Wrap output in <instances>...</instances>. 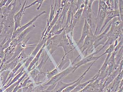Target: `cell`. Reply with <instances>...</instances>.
<instances>
[{"label": "cell", "instance_id": "cell-1", "mask_svg": "<svg viewBox=\"0 0 123 92\" xmlns=\"http://www.w3.org/2000/svg\"><path fill=\"white\" fill-rule=\"evenodd\" d=\"M95 36L90 29L89 34L86 36L84 40L83 44L80 49L81 50V54L85 53L84 57H86L93 52L94 50L93 48V44L95 41Z\"/></svg>", "mask_w": 123, "mask_h": 92}, {"label": "cell", "instance_id": "cell-2", "mask_svg": "<svg viewBox=\"0 0 123 92\" xmlns=\"http://www.w3.org/2000/svg\"><path fill=\"white\" fill-rule=\"evenodd\" d=\"M76 70V67L74 66L69 67L60 73L57 74L56 75L49 80L47 83L42 84V85L44 86H48L56 84L62 79L66 77L68 74L72 73H74Z\"/></svg>", "mask_w": 123, "mask_h": 92}, {"label": "cell", "instance_id": "cell-3", "mask_svg": "<svg viewBox=\"0 0 123 92\" xmlns=\"http://www.w3.org/2000/svg\"><path fill=\"white\" fill-rule=\"evenodd\" d=\"M95 63V62L94 61H93L92 63L90 65V66L87 69V70L82 74V75L80 76V77L78 79H77L76 80H74L72 82L68 83L63 82L61 80V81H59V82H58L56 84L55 87L52 90V91L50 92H62L64 89H66L67 87L74 84L75 83L78 82L80 79H83L84 77L85 76L86 74L89 71V70L91 67H92V66Z\"/></svg>", "mask_w": 123, "mask_h": 92}, {"label": "cell", "instance_id": "cell-4", "mask_svg": "<svg viewBox=\"0 0 123 92\" xmlns=\"http://www.w3.org/2000/svg\"><path fill=\"white\" fill-rule=\"evenodd\" d=\"M47 40V37H46V36H42L41 40L38 44L36 45L35 48L34 49L32 53L29 55V57L27 58L26 62H25L24 64L25 65H24V67L25 69V68L27 69L32 61L37 55V54H38L39 50H41L44 44L46 43Z\"/></svg>", "mask_w": 123, "mask_h": 92}, {"label": "cell", "instance_id": "cell-5", "mask_svg": "<svg viewBox=\"0 0 123 92\" xmlns=\"http://www.w3.org/2000/svg\"><path fill=\"white\" fill-rule=\"evenodd\" d=\"M112 23V21H111L107 28L104 31L100 33L98 35L95 36L94 42L93 44V48L94 50L101 45H104L107 41L108 39V32L110 30Z\"/></svg>", "mask_w": 123, "mask_h": 92}, {"label": "cell", "instance_id": "cell-6", "mask_svg": "<svg viewBox=\"0 0 123 92\" xmlns=\"http://www.w3.org/2000/svg\"><path fill=\"white\" fill-rule=\"evenodd\" d=\"M95 0H85V6L83 9L82 17H84L90 25L92 26V6Z\"/></svg>", "mask_w": 123, "mask_h": 92}, {"label": "cell", "instance_id": "cell-7", "mask_svg": "<svg viewBox=\"0 0 123 92\" xmlns=\"http://www.w3.org/2000/svg\"><path fill=\"white\" fill-rule=\"evenodd\" d=\"M123 70V60L121 61L119 67L116 70L109 74L107 78L105 79L102 85V89L103 92L105 89L108 87L109 85L113 81L115 78Z\"/></svg>", "mask_w": 123, "mask_h": 92}, {"label": "cell", "instance_id": "cell-8", "mask_svg": "<svg viewBox=\"0 0 123 92\" xmlns=\"http://www.w3.org/2000/svg\"><path fill=\"white\" fill-rule=\"evenodd\" d=\"M46 12L45 11H43V12H41L40 13L36 15L35 17L33 18L31 20H30V21L28 22V23L24 25L23 26H21L20 28H18V29L16 30V31L13 32V33L12 36V38H11V39H14L16 38L23 31L27 29V28L29 27L30 26H31V25H32L33 23L37 20V19L40 17L41 16H42L43 14H45Z\"/></svg>", "mask_w": 123, "mask_h": 92}, {"label": "cell", "instance_id": "cell-9", "mask_svg": "<svg viewBox=\"0 0 123 92\" xmlns=\"http://www.w3.org/2000/svg\"><path fill=\"white\" fill-rule=\"evenodd\" d=\"M28 0H25L23 4L21 9L16 14H14L13 17L14 22V31H16L18 28L21 27L20 21L23 15L25 13V7L28 4Z\"/></svg>", "mask_w": 123, "mask_h": 92}, {"label": "cell", "instance_id": "cell-10", "mask_svg": "<svg viewBox=\"0 0 123 92\" xmlns=\"http://www.w3.org/2000/svg\"><path fill=\"white\" fill-rule=\"evenodd\" d=\"M97 54L96 51L92 52V54L89 55L87 56L84 57V58L80 60L78 63H77L75 65H74L76 67V69H77L80 66H82L83 65L86 64L90 61H96L99 59V56H95V55Z\"/></svg>", "mask_w": 123, "mask_h": 92}, {"label": "cell", "instance_id": "cell-11", "mask_svg": "<svg viewBox=\"0 0 123 92\" xmlns=\"http://www.w3.org/2000/svg\"><path fill=\"white\" fill-rule=\"evenodd\" d=\"M116 17H118L120 18V14L118 9L112 10L107 11V14L104 23V24L99 31V34L101 33V32L107 24L110 22L111 20Z\"/></svg>", "mask_w": 123, "mask_h": 92}, {"label": "cell", "instance_id": "cell-12", "mask_svg": "<svg viewBox=\"0 0 123 92\" xmlns=\"http://www.w3.org/2000/svg\"><path fill=\"white\" fill-rule=\"evenodd\" d=\"M107 11V10H101L98 12L97 16V26L94 33L95 36H96V33L98 31H99V32L101 28L102 27L106 17Z\"/></svg>", "mask_w": 123, "mask_h": 92}, {"label": "cell", "instance_id": "cell-13", "mask_svg": "<svg viewBox=\"0 0 123 92\" xmlns=\"http://www.w3.org/2000/svg\"><path fill=\"white\" fill-rule=\"evenodd\" d=\"M45 43L44 44V45L42 46V48L41 49V50H39L37 55L35 56L34 59L32 60L31 62L30 63V64L29 65V67H28L27 69V72L28 74L32 70H33L38 65V61L39 60L40 58V56L42 54L44 49L46 47V44Z\"/></svg>", "mask_w": 123, "mask_h": 92}, {"label": "cell", "instance_id": "cell-14", "mask_svg": "<svg viewBox=\"0 0 123 92\" xmlns=\"http://www.w3.org/2000/svg\"><path fill=\"white\" fill-rule=\"evenodd\" d=\"M91 28L89 24L88 23L86 20H85L84 25L83 27L82 31V34H81V37L79 41L77 43V45L78 46L82 42L85 40V39L86 36L89 34Z\"/></svg>", "mask_w": 123, "mask_h": 92}, {"label": "cell", "instance_id": "cell-15", "mask_svg": "<svg viewBox=\"0 0 123 92\" xmlns=\"http://www.w3.org/2000/svg\"><path fill=\"white\" fill-rule=\"evenodd\" d=\"M99 77V74L97 73L95 75L91 78L90 80H89L88 81L82 83H80L77 87H76L72 92H80L81 90H82L90 83L94 82L96 79H98Z\"/></svg>", "mask_w": 123, "mask_h": 92}, {"label": "cell", "instance_id": "cell-16", "mask_svg": "<svg viewBox=\"0 0 123 92\" xmlns=\"http://www.w3.org/2000/svg\"><path fill=\"white\" fill-rule=\"evenodd\" d=\"M35 28L36 26L35 25H32L28 28L24 30L19 35L18 37L16 38V39L17 40L18 44L23 41L29 33L33 31Z\"/></svg>", "mask_w": 123, "mask_h": 92}, {"label": "cell", "instance_id": "cell-17", "mask_svg": "<svg viewBox=\"0 0 123 92\" xmlns=\"http://www.w3.org/2000/svg\"><path fill=\"white\" fill-rule=\"evenodd\" d=\"M72 1L73 0H68L66 5L64 7L61 13L58 20H61L62 19L61 21L63 23L65 16H66V14L67 13L68 10L69 9L70 7L71 6Z\"/></svg>", "mask_w": 123, "mask_h": 92}, {"label": "cell", "instance_id": "cell-18", "mask_svg": "<svg viewBox=\"0 0 123 92\" xmlns=\"http://www.w3.org/2000/svg\"><path fill=\"white\" fill-rule=\"evenodd\" d=\"M55 4L54 6H53L54 3L52 4L51 3V8L49 16L47 21V26L49 25V24L51 22L55 17V10L56 9V7L57 1L55 0Z\"/></svg>", "mask_w": 123, "mask_h": 92}, {"label": "cell", "instance_id": "cell-19", "mask_svg": "<svg viewBox=\"0 0 123 92\" xmlns=\"http://www.w3.org/2000/svg\"><path fill=\"white\" fill-rule=\"evenodd\" d=\"M83 9H79L74 14L73 19V26L75 27L77 22L79 21L80 17L82 16Z\"/></svg>", "mask_w": 123, "mask_h": 92}, {"label": "cell", "instance_id": "cell-20", "mask_svg": "<svg viewBox=\"0 0 123 92\" xmlns=\"http://www.w3.org/2000/svg\"><path fill=\"white\" fill-rule=\"evenodd\" d=\"M58 73V70L57 68L56 67L55 69H54L51 71H50V72L48 71V73H46L45 80H49L53 77L54 76Z\"/></svg>", "mask_w": 123, "mask_h": 92}, {"label": "cell", "instance_id": "cell-21", "mask_svg": "<svg viewBox=\"0 0 123 92\" xmlns=\"http://www.w3.org/2000/svg\"><path fill=\"white\" fill-rule=\"evenodd\" d=\"M45 0H36L34 2H32L31 4H30V5L26 6L25 7V9L26 10V9L29 8V7H31L32 6H34L36 4H39V5L37 7V10H39L40 9L42 5L43 2Z\"/></svg>", "mask_w": 123, "mask_h": 92}, {"label": "cell", "instance_id": "cell-22", "mask_svg": "<svg viewBox=\"0 0 123 92\" xmlns=\"http://www.w3.org/2000/svg\"><path fill=\"white\" fill-rule=\"evenodd\" d=\"M118 10L120 20L123 22V0H118Z\"/></svg>", "mask_w": 123, "mask_h": 92}, {"label": "cell", "instance_id": "cell-23", "mask_svg": "<svg viewBox=\"0 0 123 92\" xmlns=\"http://www.w3.org/2000/svg\"><path fill=\"white\" fill-rule=\"evenodd\" d=\"M36 85L33 87L32 92H42L45 89L42 84L36 83Z\"/></svg>", "mask_w": 123, "mask_h": 92}, {"label": "cell", "instance_id": "cell-24", "mask_svg": "<svg viewBox=\"0 0 123 92\" xmlns=\"http://www.w3.org/2000/svg\"><path fill=\"white\" fill-rule=\"evenodd\" d=\"M99 7L98 11L101 10H108V7L105 0L99 1Z\"/></svg>", "mask_w": 123, "mask_h": 92}, {"label": "cell", "instance_id": "cell-25", "mask_svg": "<svg viewBox=\"0 0 123 92\" xmlns=\"http://www.w3.org/2000/svg\"><path fill=\"white\" fill-rule=\"evenodd\" d=\"M115 47L114 46V44L110 45L109 48L105 50V52L104 54H102L101 55H99V57L101 58V57L103 56V55H105L106 54H111L114 50Z\"/></svg>", "mask_w": 123, "mask_h": 92}, {"label": "cell", "instance_id": "cell-26", "mask_svg": "<svg viewBox=\"0 0 123 92\" xmlns=\"http://www.w3.org/2000/svg\"><path fill=\"white\" fill-rule=\"evenodd\" d=\"M7 0H1L0 1V9L5 6Z\"/></svg>", "mask_w": 123, "mask_h": 92}, {"label": "cell", "instance_id": "cell-27", "mask_svg": "<svg viewBox=\"0 0 123 92\" xmlns=\"http://www.w3.org/2000/svg\"><path fill=\"white\" fill-rule=\"evenodd\" d=\"M116 92H123V86L120 88Z\"/></svg>", "mask_w": 123, "mask_h": 92}, {"label": "cell", "instance_id": "cell-28", "mask_svg": "<svg viewBox=\"0 0 123 92\" xmlns=\"http://www.w3.org/2000/svg\"><path fill=\"white\" fill-rule=\"evenodd\" d=\"M23 92L22 88L20 89H19V90H18L17 92Z\"/></svg>", "mask_w": 123, "mask_h": 92}, {"label": "cell", "instance_id": "cell-29", "mask_svg": "<svg viewBox=\"0 0 123 92\" xmlns=\"http://www.w3.org/2000/svg\"><path fill=\"white\" fill-rule=\"evenodd\" d=\"M1 63H2V60H0V64H1Z\"/></svg>", "mask_w": 123, "mask_h": 92}, {"label": "cell", "instance_id": "cell-30", "mask_svg": "<svg viewBox=\"0 0 123 92\" xmlns=\"http://www.w3.org/2000/svg\"><path fill=\"white\" fill-rule=\"evenodd\" d=\"M1 32V30L0 31V34Z\"/></svg>", "mask_w": 123, "mask_h": 92}, {"label": "cell", "instance_id": "cell-31", "mask_svg": "<svg viewBox=\"0 0 123 92\" xmlns=\"http://www.w3.org/2000/svg\"><path fill=\"white\" fill-rule=\"evenodd\" d=\"M0 60H1V59H0Z\"/></svg>", "mask_w": 123, "mask_h": 92}, {"label": "cell", "instance_id": "cell-32", "mask_svg": "<svg viewBox=\"0 0 123 92\" xmlns=\"http://www.w3.org/2000/svg\"></svg>", "mask_w": 123, "mask_h": 92}]
</instances>
